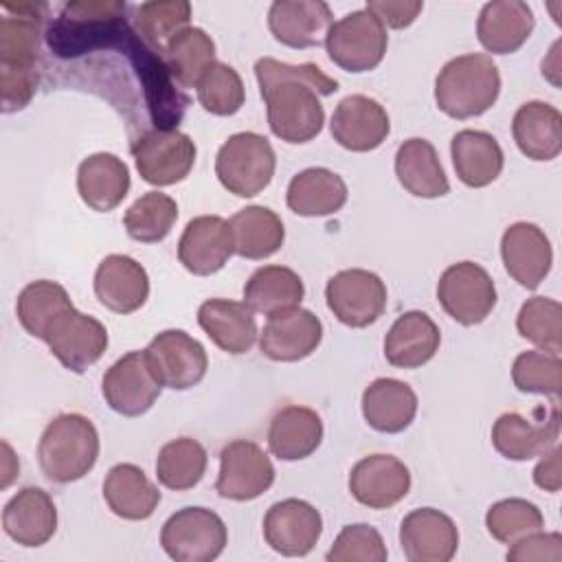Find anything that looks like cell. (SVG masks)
Returning <instances> with one entry per match:
<instances>
[{"label": "cell", "mask_w": 562, "mask_h": 562, "mask_svg": "<svg viewBox=\"0 0 562 562\" xmlns=\"http://www.w3.org/2000/svg\"><path fill=\"white\" fill-rule=\"evenodd\" d=\"M235 252L228 220L220 215L193 217L178 241L180 263L198 277L215 274Z\"/></svg>", "instance_id": "cell-19"}, {"label": "cell", "mask_w": 562, "mask_h": 562, "mask_svg": "<svg viewBox=\"0 0 562 562\" xmlns=\"http://www.w3.org/2000/svg\"><path fill=\"white\" fill-rule=\"evenodd\" d=\"M198 325L226 353L241 356L257 340L255 312L239 301L209 299L198 310Z\"/></svg>", "instance_id": "cell-28"}, {"label": "cell", "mask_w": 562, "mask_h": 562, "mask_svg": "<svg viewBox=\"0 0 562 562\" xmlns=\"http://www.w3.org/2000/svg\"><path fill=\"white\" fill-rule=\"evenodd\" d=\"M329 132L334 140L349 151H371L386 140L391 121L375 99L367 94H349L336 105Z\"/></svg>", "instance_id": "cell-20"}, {"label": "cell", "mask_w": 562, "mask_h": 562, "mask_svg": "<svg viewBox=\"0 0 562 562\" xmlns=\"http://www.w3.org/2000/svg\"><path fill=\"white\" fill-rule=\"evenodd\" d=\"M518 149L531 160H553L562 151V114L544 101L522 103L512 121Z\"/></svg>", "instance_id": "cell-30"}, {"label": "cell", "mask_w": 562, "mask_h": 562, "mask_svg": "<svg viewBox=\"0 0 562 562\" xmlns=\"http://www.w3.org/2000/svg\"><path fill=\"white\" fill-rule=\"evenodd\" d=\"M42 340L68 371L83 373L105 353L108 329L94 316L70 305L50 321Z\"/></svg>", "instance_id": "cell-9"}, {"label": "cell", "mask_w": 562, "mask_h": 562, "mask_svg": "<svg viewBox=\"0 0 562 562\" xmlns=\"http://www.w3.org/2000/svg\"><path fill=\"white\" fill-rule=\"evenodd\" d=\"M70 305L72 301L64 285L48 279H40L22 288V292L18 294L15 314L24 331L42 340L50 321Z\"/></svg>", "instance_id": "cell-41"}, {"label": "cell", "mask_w": 562, "mask_h": 562, "mask_svg": "<svg viewBox=\"0 0 562 562\" xmlns=\"http://www.w3.org/2000/svg\"><path fill=\"white\" fill-rule=\"evenodd\" d=\"M4 533L22 547L46 544L57 529V509L42 487H22L2 509Z\"/></svg>", "instance_id": "cell-25"}, {"label": "cell", "mask_w": 562, "mask_h": 562, "mask_svg": "<svg viewBox=\"0 0 562 562\" xmlns=\"http://www.w3.org/2000/svg\"><path fill=\"white\" fill-rule=\"evenodd\" d=\"M400 544L411 562H448L457 553L459 531L450 516L432 507H419L404 516Z\"/></svg>", "instance_id": "cell-21"}, {"label": "cell", "mask_w": 562, "mask_h": 562, "mask_svg": "<svg viewBox=\"0 0 562 562\" xmlns=\"http://www.w3.org/2000/svg\"><path fill=\"white\" fill-rule=\"evenodd\" d=\"M255 77L268 110L270 132L292 145L307 143L323 130L325 110L318 97L338 90V81L325 75L316 64H285L261 57L255 64Z\"/></svg>", "instance_id": "cell-1"}, {"label": "cell", "mask_w": 562, "mask_h": 562, "mask_svg": "<svg viewBox=\"0 0 562 562\" xmlns=\"http://www.w3.org/2000/svg\"><path fill=\"white\" fill-rule=\"evenodd\" d=\"M132 156L147 184L169 187L193 169L195 143L178 130H147L134 138Z\"/></svg>", "instance_id": "cell-10"}, {"label": "cell", "mask_w": 562, "mask_h": 562, "mask_svg": "<svg viewBox=\"0 0 562 562\" xmlns=\"http://www.w3.org/2000/svg\"><path fill=\"white\" fill-rule=\"evenodd\" d=\"M160 389V382L147 364L145 351H130L121 356L105 371L101 384L105 404L123 417H138L147 413L158 400Z\"/></svg>", "instance_id": "cell-14"}, {"label": "cell", "mask_w": 562, "mask_h": 562, "mask_svg": "<svg viewBox=\"0 0 562 562\" xmlns=\"http://www.w3.org/2000/svg\"><path fill=\"white\" fill-rule=\"evenodd\" d=\"M347 195V184L338 173L325 167H310L290 180L285 202L301 217H323L340 211Z\"/></svg>", "instance_id": "cell-34"}, {"label": "cell", "mask_w": 562, "mask_h": 562, "mask_svg": "<svg viewBox=\"0 0 562 562\" xmlns=\"http://www.w3.org/2000/svg\"><path fill=\"white\" fill-rule=\"evenodd\" d=\"M176 220V200L160 191H147L125 211L123 224L132 239L140 244H156L169 235Z\"/></svg>", "instance_id": "cell-42"}, {"label": "cell", "mask_w": 562, "mask_h": 562, "mask_svg": "<svg viewBox=\"0 0 562 562\" xmlns=\"http://www.w3.org/2000/svg\"><path fill=\"white\" fill-rule=\"evenodd\" d=\"M509 562H560L562 560V536L560 533H542L540 529L522 536L512 542V549L505 555Z\"/></svg>", "instance_id": "cell-49"}, {"label": "cell", "mask_w": 562, "mask_h": 562, "mask_svg": "<svg viewBox=\"0 0 562 562\" xmlns=\"http://www.w3.org/2000/svg\"><path fill=\"white\" fill-rule=\"evenodd\" d=\"M0 20V92L2 112L29 105L40 86V40L46 2H2Z\"/></svg>", "instance_id": "cell-2"}, {"label": "cell", "mask_w": 562, "mask_h": 562, "mask_svg": "<svg viewBox=\"0 0 562 562\" xmlns=\"http://www.w3.org/2000/svg\"><path fill=\"white\" fill-rule=\"evenodd\" d=\"M325 299L331 314L347 327H367L375 323L386 307L384 281L362 268H347L329 277Z\"/></svg>", "instance_id": "cell-12"}, {"label": "cell", "mask_w": 562, "mask_h": 562, "mask_svg": "<svg viewBox=\"0 0 562 562\" xmlns=\"http://www.w3.org/2000/svg\"><path fill=\"white\" fill-rule=\"evenodd\" d=\"M518 334L540 351L560 356L562 351V305L549 296H531L516 316Z\"/></svg>", "instance_id": "cell-43"}, {"label": "cell", "mask_w": 562, "mask_h": 562, "mask_svg": "<svg viewBox=\"0 0 562 562\" xmlns=\"http://www.w3.org/2000/svg\"><path fill=\"white\" fill-rule=\"evenodd\" d=\"M94 294L110 312L132 314L149 296L147 270L127 255H108L97 266Z\"/></svg>", "instance_id": "cell-24"}, {"label": "cell", "mask_w": 562, "mask_h": 562, "mask_svg": "<svg viewBox=\"0 0 562 562\" xmlns=\"http://www.w3.org/2000/svg\"><path fill=\"white\" fill-rule=\"evenodd\" d=\"M540 457L542 459L533 468V483L544 492H558L562 487V468H560L562 450L553 446Z\"/></svg>", "instance_id": "cell-51"}, {"label": "cell", "mask_w": 562, "mask_h": 562, "mask_svg": "<svg viewBox=\"0 0 562 562\" xmlns=\"http://www.w3.org/2000/svg\"><path fill=\"white\" fill-rule=\"evenodd\" d=\"M305 296L303 279L285 266H261L244 285V303L257 314H277L299 307Z\"/></svg>", "instance_id": "cell-38"}, {"label": "cell", "mask_w": 562, "mask_h": 562, "mask_svg": "<svg viewBox=\"0 0 562 562\" xmlns=\"http://www.w3.org/2000/svg\"><path fill=\"white\" fill-rule=\"evenodd\" d=\"M334 15L323 0H277L268 11V29L290 48H312L325 42Z\"/></svg>", "instance_id": "cell-23"}, {"label": "cell", "mask_w": 562, "mask_h": 562, "mask_svg": "<svg viewBox=\"0 0 562 562\" xmlns=\"http://www.w3.org/2000/svg\"><path fill=\"white\" fill-rule=\"evenodd\" d=\"M147 364L160 386L187 391L200 384L209 369V356L200 340L182 329H165L145 349Z\"/></svg>", "instance_id": "cell-11"}, {"label": "cell", "mask_w": 562, "mask_h": 562, "mask_svg": "<svg viewBox=\"0 0 562 562\" xmlns=\"http://www.w3.org/2000/svg\"><path fill=\"white\" fill-rule=\"evenodd\" d=\"M514 386L522 393L551 395L558 400L562 389V362L560 356L547 351H522L512 364Z\"/></svg>", "instance_id": "cell-47"}, {"label": "cell", "mask_w": 562, "mask_h": 562, "mask_svg": "<svg viewBox=\"0 0 562 562\" xmlns=\"http://www.w3.org/2000/svg\"><path fill=\"white\" fill-rule=\"evenodd\" d=\"M411 490L408 468L393 454L362 457L349 472L351 496L369 509H389Z\"/></svg>", "instance_id": "cell-18"}, {"label": "cell", "mask_w": 562, "mask_h": 562, "mask_svg": "<svg viewBox=\"0 0 562 562\" xmlns=\"http://www.w3.org/2000/svg\"><path fill=\"white\" fill-rule=\"evenodd\" d=\"M437 301L459 325H479L496 305V285L483 266L459 261L441 272Z\"/></svg>", "instance_id": "cell-8"}, {"label": "cell", "mask_w": 562, "mask_h": 562, "mask_svg": "<svg viewBox=\"0 0 562 562\" xmlns=\"http://www.w3.org/2000/svg\"><path fill=\"white\" fill-rule=\"evenodd\" d=\"M395 176L400 184L417 198H441L450 191L448 176L437 149L426 138H408L397 147Z\"/></svg>", "instance_id": "cell-36"}, {"label": "cell", "mask_w": 562, "mask_h": 562, "mask_svg": "<svg viewBox=\"0 0 562 562\" xmlns=\"http://www.w3.org/2000/svg\"><path fill=\"white\" fill-rule=\"evenodd\" d=\"M485 527L494 540L512 544L527 533H533L544 527L542 512L538 505L525 498H505L494 503L485 514Z\"/></svg>", "instance_id": "cell-46"}, {"label": "cell", "mask_w": 562, "mask_h": 562, "mask_svg": "<svg viewBox=\"0 0 562 562\" xmlns=\"http://www.w3.org/2000/svg\"><path fill=\"white\" fill-rule=\"evenodd\" d=\"M498 92V66L483 53H468L450 59L435 79L437 108L459 121L487 112L496 103Z\"/></svg>", "instance_id": "cell-3"}, {"label": "cell", "mask_w": 562, "mask_h": 562, "mask_svg": "<svg viewBox=\"0 0 562 562\" xmlns=\"http://www.w3.org/2000/svg\"><path fill=\"white\" fill-rule=\"evenodd\" d=\"M77 191L86 206L108 213L125 200L130 191V169L114 154H92L83 158L77 169Z\"/></svg>", "instance_id": "cell-29"}, {"label": "cell", "mask_w": 562, "mask_h": 562, "mask_svg": "<svg viewBox=\"0 0 562 562\" xmlns=\"http://www.w3.org/2000/svg\"><path fill=\"white\" fill-rule=\"evenodd\" d=\"M103 498L112 514L123 520H147L158 503L160 492L134 463H116L103 481Z\"/></svg>", "instance_id": "cell-35"}, {"label": "cell", "mask_w": 562, "mask_h": 562, "mask_svg": "<svg viewBox=\"0 0 562 562\" xmlns=\"http://www.w3.org/2000/svg\"><path fill=\"white\" fill-rule=\"evenodd\" d=\"M99 432L94 424L79 413L53 417L37 443V461L44 476L53 483H72L83 479L97 463Z\"/></svg>", "instance_id": "cell-4"}, {"label": "cell", "mask_w": 562, "mask_h": 562, "mask_svg": "<svg viewBox=\"0 0 562 562\" xmlns=\"http://www.w3.org/2000/svg\"><path fill=\"white\" fill-rule=\"evenodd\" d=\"M231 233H233V246L235 255L244 259H266L274 255L285 239V228L281 217L268 209V206H246L237 211L231 220Z\"/></svg>", "instance_id": "cell-37"}, {"label": "cell", "mask_w": 562, "mask_h": 562, "mask_svg": "<svg viewBox=\"0 0 562 562\" xmlns=\"http://www.w3.org/2000/svg\"><path fill=\"white\" fill-rule=\"evenodd\" d=\"M206 463V450L198 439L178 437L160 448L156 459V476L167 490L184 492L202 481Z\"/></svg>", "instance_id": "cell-40"}, {"label": "cell", "mask_w": 562, "mask_h": 562, "mask_svg": "<svg viewBox=\"0 0 562 562\" xmlns=\"http://www.w3.org/2000/svg\"><path fill=\"white\" fill-rule=\"evenodd\" d=\"M501 257L514 281L536 290L551 270L553 250L544 231L531 222H516L501 237Z\"/></svg>", "instance_id": "cell-22"}, {"label": "cell", "mask_w": 562, "mask_h": 562, "mask_svg": "<svg viewBox=\"0 0 562 562\" xmlns=\"http://www.w3.org/2000/svg\"><path fill=\"white\" fill-rule=\"evenodd\" d=\"M386 44V29L369 9L347 13L329 26L325 37L329 59L347 72H367L380 66Z\"/></svg>", "instance_id": "cell-6"}, {"label": "cell", "mask_w": 562, "mask_h": 562, "mask_svg": "<svg viewBox=\"0 0 562 562\" xmlns=\"http://www.w3.org/2000/svg\"><path fill=\"white\" fill-rule=\"evenodd\" d=\"M323 441L321 415L307 406H285L274 413L268 428V448L281 461L310 457Z\"/></svg>", "instance_id": "cell-33"}, {"label": "cell", "mask_w": 562, "mask_h": 562, "mask_svg": "<svg viewBox=\"0 0 562 562\" xmlns=\"http://www.w3.org/2000/svg\"><path fill=\"white\" fill-rule=\"evenodd\" d=\"M441 342L437 323L419 310L404 312L384 338V358L397 369H417L435 358Z\"/></svg>", "instance_id": "cell-27"}, {"label": "cell", "mask_w": 562, "mask_h": 562, "mask_svg": "<svg viewBox=\"0 0 562 562\" xmlns=\"http://www.w3.org/2000/svg\"><path fill=\"white\" fill-rule=\"evenodd\" d=\"M277 158L270 140L257 132H237L215 156V176L237 198L261 193L274 176Z\"/></svg>", "instance_id": "cell-5"}, {"label": "cell", "mask_w": 562, "mask_h": 562, "mask_svg": "<svg viewBox=\"0 0 562 562\" xmlns=\"http://www.w3.org/2000/svg\"><path fill=\"white\" fill-rule=\"evenodd\" d=\"M244 99L246 90L239 72L224 61H215L198 83L200 105L215 116H231L239 112Z\"/></svg>", "instance_id": "cell-45"}, {"label": "cell", "mask_w": 562, "mask_h": 562, "mask_svg": "<svg viewBox=\"0 0 562 562\" xmlns=\"http://www.w3.org/2000/svg\"><path fill=\"white\" fill-rule=\"evenodd\" d=\"M226 542L224 520L206 507L178 509L160 531V544L176 562H211L224 551Z\"/></svg>", "instance_id": "cell-7"}, {"label": "cell", "mask_w": 562, "mask_h": 562, "mask_svg": "<svg viewBox=\"0 0 562 562\" xmlns=\"http://www.w3.org/2000/svg\"><path fill=\"white\" fill-rule=\"evenodd\" d=\"M274 483V465L266 450L248 439H235L220 452L215 492L228 501H252Z\"/></svg>", "instance_id": "cell-13"}, {"label": "cell", "mask_w": 562, "mask_h": 562, "mask_svg": "<svg viewBox=\"0 0 562 562\" xmlns=\"http://www.w3.org/2000/svg\"><path fill=\"white\" fill-rule=\"evenodd\" d=\"M560 437L558 400L540 419H527L520 413H503L492 426V443L498 454L509 461H529L544 454Z\"/></svg>", "instance_id": "cell-17"}, {"label": "cell", "mask_w": 562, "mask_h": 562, "mask_svg": "<svg viewBox=\"0 0 562 562\" xmlns=\"http://www.w3.org/2000/svg\"><path fill=\"white\" fill-rule=\"evenodd\" d=\"M382 24L384 29H406L415 22V18L422 13L424 2L419 0H371L367 7Z\"/></svg>", "instance_id": "cell-50"}, {"label": "cell", "mask_w": 562, "mask_h": 562, "mask_svg": "<svg viewBox=\"0 0 562 562\" xmlns=\"http://www.w3.org/2000/svg\"><path fill=\"white\" fill-rule=\"evenodd\" d=\"M450 156L457 178L472 189L492 184L503 171V149L483 130H461L450 140Z\"/></svg>", "instance_id": "cell-32"}, {"label": "cell", "mask_w": 562, "mask_h": 562, "mask_svg": "<svg viewBox=\"0 0 562 562\" xmlns=\"http://www.w3.org/2000/svg\"><path fill=\"white\" fill-rule=\"evenodd\" d=\"M191 4L187 0H154L134 7V24L138 35L162 55L165 44L189 26Z\"/></svg>", "instance_id": "cell-44"}, {"label": "cell", "mask_w": 562, "mask_h": 562, "mask_svg": "<svg viewBox=\"0 0 562 562\" xmlns=\"http://www.w3.org/2000/svg\"><path fill=\"white\" fill-rule=\"evenodd\" d=\"M362 415L378 432H402L417 415V395L402 380L378 378L362 393Z\"/></svg>", "instance_id": "cell-31"}, {"label": "cell", "mask_w": 562, "mask_h": 562, "mask_svg": "<svg viewBox=\"0 0 562 562\" xmlns=\"http://www.w3.org/2000/svg\"><path fill=\"white\" fill-rule=\"evenodd\" d=\"M162 59L182 88H198L204 72L215 64V44L198 26L176 33L162 48Z\"/></svg>", "instance_id": "cell-39"}, {"label": "cell", "mask_w": 562, "mask_h": 562, "mask_svg": "<svg viewBox=\"0 0 562 562\" xmlns=\"http://www.w3.org/2000/svg\"><path fill=\"white\" fill-rule=\"evenodd\" d=\"M323 340V323L303 307L270 314L261 334L259 349L274 362H299L316 351Z\"/></svg>", "instance_id": "cell-16"}, {"label": "cell", "mask_w": 562, "mask_h": 562, "mask_svg": "<svg viewBox=\"0 0 562 562\" xmlns=\"http://www.w3.org/2000/svg\"><path fill=\"white\" fill-rule=\"evenodd\" d=\"M386 555V544L380 531L358 522L340 529L325 558L327 562H384Z\"/></svg>", "instance_id": "cell-48"}, {"label": "cell", "mask_w": 562, "mask_h": 562, "mask_svg": "<svg viewBox=\"0 0 562 562\" xmlns=\"http://www.w3.org/2000/svg\"><path fill=\"white\" fill-rule=\"evenodd\" d=\"M323 533V518L314 505L301 498L274 503L263 516V538L272 551L288 558L307 555Z\"/></svg>", "instance_id": "cell-15"}, {"label": "cell", "mask_w": 562, "mask_h": 562, "mask_svg": "<svg viewBox=\"0 0 562 562\" xmlns=\"http://www.w3.org/2000/svg\"><path fill=\"white\" fill-rule=\"evenodd\" d=\"M536 26L533 11L520 0H494L483 4L476 20V37L487 53H516Z\"/></svg>", "instance_id": "cell-26"}]
</instances>
